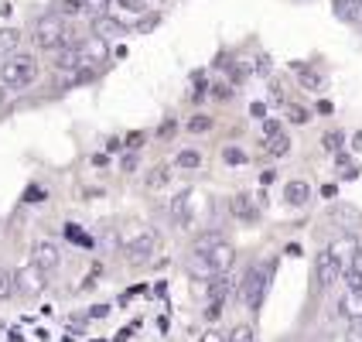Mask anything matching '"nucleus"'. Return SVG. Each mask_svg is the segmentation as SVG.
<instances>
[{
	"mask_svg": "<svg viewBox=\"0 0 362 342\" xmlns=\"http://www.w3.org/2000/svg\"><path fill=\"white\" fill-rule=\"evenodd\" d=\"M274 270H277V263L267 261V263H250V267H246V274H243L240 302L246 304L253 315H260L263 298H267V291H270V278H274Z\"/></svg>",
	"mask_w": 362,
	"mask_h": 342,
	"instance_id": "nucleus-1",
	"label": "nucleus"
},
{
	"mask_svg": "<svg viewBox=\"0 0 362 342\" xmlns=\"http://www.w3.org/2000/svg\"><path fill=\"white\" fill-rule=\"evenodd\" d=\"M123 246H127V261L134 267H144L161 250V236L154 229H144L141 222H130V229H123Z\"/></svg>",
	"mask_w": 362,
	"mask_h": 342,
	"instance_id": "nucleus-2",
	"label": "nucleus"
},
{
	"mask_svg": "<svg viewBox=\"0 0 362 342\" xmlns=\"http://www.w3.org/2000/svg\"><path fill=\"white\" fill-rule=\"evenodd\" d=\"M35 79H38V59L31 52H11L0 62V82L7 89H28Z\"/></svg>",
	"mask_w": 362,
	"mask_h": 342,
	"instance_id": "nucleus-3",
	"label": "nucleus"
},
{
	"mask_svg": "<svg viewBox=\"0 0 362 342\" xmlns=\"http://www.w3.org/2000/svg\"><path fill=\"white\" fill-rule=\"evenodd\" d=\"M31 38H35V45H38L41 52H59L62 45L72 41L69 28H65V14H59V11L41 14V18L35 21V28H31Z\"/></svg>",
	"mask_w": 362,
	"mask_h": 342,
	"instance_id": "nucleus-4",
	"label": "nucleus"
},
{
	"mask_svg": "<svg viewBox=\"0 0 362 342\" xmlns=\"http://www.w3.org/2000/svg\"><path fill=\"white\" fill-rule=\"evenodd\" d=\"M45 270H41L35 261L21 263L18 270H14V295H21V298H38L41 291H45Z\"/></svg>",
	"mask_w": 362,
	"mask_h": 342,
	"instance_id": "nucleus-5",
	"label": "nucleus"
},
{
	"mask_svg": "<svg viewBox=\"0 0 362 342\" xmlns=\"http://www.w3.org/2000/svg\"><path fill=\"white\" fill-rule=\"evenodd\" d=\"M342 274H349L345 263L339 261L332 250H322L318 261H315V281H318V291H328L332 284H339L342 281Z\"/></svg>",
	"mask_w": 362,
	"mask_h": 342,
	"instance_id": "nucleus-6",
	"label": "nucleus"
},
{
	"mask_svg": "<svg viewBox=\"0 0 362 342\" xmlns=\"http://www.w3.org/2000/svg\"><path fill=\"white\" fill-rule=\"evenodd\" d=\"M226 298H229V278H226V274H216V278L209 281V304H205V319H209V322H216L222 315Z\"/></svg>",
	"mask_w": 362,
	"mask_h": 342,
	"instance_id": "nucleus-7",
	"label": "nucleus"
},
{
	"mask_svg": "<svg viewBox=\"0 0 362 342\" xmlns=\"http://www.w3.org/2000/svg\"><path fill=\"white\" fill-rule=\"evenodd\" d=\"M31 261L38 263L45 274H52V270H59L62 263V250L55 240H38L35 246H31Z\"/></svg>",
	"mask_w": 362,
	"mask_h": 342,
	"instance_id": "nucleus-8",
	"label": "nucleus"
},
{
	"mask_svg": "<svg viewBox=\"0 0 362 342\" xmlns=\"http://www.w3.org/2000/svg\"><path fill=\"white\" fill-rule=\"evenodd\" d=\"M260 202H267V199H253V195H233L229 199V209H233V216L236 220H243V222H257L260 220Z\"/></svg>",
	"mask_w": 362,
	"mask_h": 342,
	"instance_id": "nucleus-9",
	"label": "nucleus"
},
{
	"mask_svg": "<svg viewBox=\"0 0 362 342\" xmlns=\"http://www.w3.org/2000/svg\"><path fill=\"white\" fill-rule=\"evenodd\" d=\"M205 257H209V263H212L216 274H229V267H233V261H236V250H233V243L229 240H219L212 250H205Z\"/></svg>",
	"mask_w": 362,
	"mask_h": 342,
	"instance_id": "nucleus-10",
	"label": "nucleus"
},
{
	"mask_svg": "<svg viewBox=\"0 0 362 342\" xmlns=\"http://www.w3.org/2000/svg\"><path fill=\"white\" fill-rule=\"evenodd\" d=\"M79 52H82L86 69H93V65L106 62V38H100V35H86V38H79Z\"/></svg>",
	"mask_w": 362,
	"mask_h": 342,
	"instance_id": "nucleus-11",
	"label": "nucleus"
},
{
	"mask_svg": "<svg viewBox=\"0 0 362 342\" xmlns=\"http://www.w3.org/2000/svg\"><path fill=\"white\" fill-rule=\"evenodd\" d=\"M339 315L349 319V322L362 319V287H349L345 284V295L339 298Z\"/></svg>",
	"mask_w": 362,
	"mask_h": 342,
	"instance_id": "nucleus-12",
	"label": "nucleus"
},
{
	"mask_svg": "<svg viewBox=\"0 0 362 342\" xmlns=\"http://www.w3.org/2000/svg\"><path fill=\"white\" fill-rule=\"evenodd\" d=\"M185 270H188L195 281H212V278H216V270H212L209 257H205V253H199V250H192V253L185 257Z\"/></svg>",
	"mask_w": 362,
	"mask_h": 342,
	"instance_id": "nucleus-13",
	"label": "nucleus"
},
{
	"mask_svg": "<svg viewBox=\"0 0 362 342\" xmlns=\"http://www.w3.org/2000/svg\"><path fill=\"white\" fill-rule=\"evenodd\" d=\"M332 14L345 24H359L362 18V0H332Z\"/></svg>",
	"mask_w": 362,
	"mask_h": 342,
	"instance_id": "nucleus-14",
	"label": "nucleus"
},
{
	"mask_svg": "<svg viewBox=\"0 0 362 342\" xmlns=\"http://www.w3.org/2000/svg\"><path fill=\"white\" fill-rule=\"evenodd\" d=\"M284 199H287V205H308V199H311V185L301 178H294V181H287L284 185Z\"/></svg>",
	"mask_w": 362,
	"mask_h": 342,
	"instance_id": "nucleus-15",
	"label": "nucleus"
},
{
	"mask_svg": "<svg viewBox=\"0 0 362 342\" xmlns=\"http://www.w3.org/2000/svg\"><path fill=\"white\" fill-rule=\"evenodd\" d=\"M339 261L345 263V267H352V261H356V250H359V243L352 240V236H342V240H335L332 246H328Z\"/></svg>",
	"mask_w": 362,
	"mask_h": 342,
	"instance_id": "nucleus-16",
	"label": "nucleus"
},
{
	"mask_svg": "<svg viewBox=\"0 0 362 342\" xmlns=\"http://www.w3.org/2000/svg\"><path fill=\"white\" fill-rule=\"evenodd\" d=\"M93 35H100V38H113V35H123V24L120 21H113L110 14H100V18H93Z\"/></svg>",
	"mask_w": 362,
	"mask_h": 342,
	"instance_id": "nucleus-17",
	"label": "nucleus"
},
{
	"mask_svg": "<svg viewBox=\"0 0 362 342\" xmlns=\"http://www.w3.org/2000/svg\"><path fill=\"white\" fill-rule=\"evenodd\" d=\"M263 151L270 154V158H284L287 151H291V137L287 134H274V137H263Z\"/></svg>",
	"mask_w": 362,
	"mask_h": 342,
	"instance_id": "nucleus-18",
	"label": "nucleus"
},
{
	"mask_svg": "<svg viewBox=\"0 0 362 342\" xmlns=\"http://www.w3.org/2000/svg\"><path fill=\"white\" fill-rule=\"evenodd\" d=\"M294 69H298V79H301L308 89H315V93H318V89L325 86V76H322V72H315L311 65H301V62H298Z\"/></svg>",
	"mask_w": 362,
	"mask_h": 342,
	"instance_id": "nucleus-19",
	"label": "nucleus"
},
{
	"mask_svg": "<svg viewBox=\"0 0 362 342\" xmlns=\"http://www.w3.org/2000/svg\"><path fill=\"white\" fill-rule=\"evenodd\" d=\"M18 41H21V31H14V28H4L0 31V62L7 59L11 52H18Z\"/></svg>",
	"mask_w": 362,
	"mask_h": 342,
	"instance_id": "nucleus-20",
	"label": "nucleus"
},
{
	"mask_svg": "<svg viewBox=\"0 0 362 342\" xmlns=\"http://www.w3.org/2000/svg\"><path fill=\"white\" fill-rule=\"evenodd\" d=\"M226 342H257V329L253 325H233L229 332H226Z\"/></svg>",
	"mask_w": 362,
	"mask_h": 342,
	"instance_id": "nucleus-21",
	"label": "nucleus"
},
{
	"mask_svg": "<svg viewBox=\"0 0 362 342\" xmlns=\"http://www.w3.org/2000/svg\"><path fill=\"white\" fill-rule=\"evenodd\" d=\"M168 178H171V168L168 164H158V168H151V175L144 178V185L154 192V188H161V185H168Z\"/></svg>",
	"mask_w": 362,
	"mask_h": 342,
	"instance_id": "nucleus-22",
	"label": "nucleus"
},
{
	"mask_svg": "<svg viewBox=\"0 0 362 342\" xmlns=\"http://www.w3.org/2000/svg\"><path fill=\"white\" fill-rule=\"evenodd\" d=\"M322 144H325V151H328V154H342L345 134H342V130H328V134L322 137Z\"/></svg>",
	"mask_w": 362,
	"mask_h": 342,
	"instance_id": "nucleus-23",
	"label": "nucleus"
},
{
	"mask_svg": "<svg viewBox=\"0 0 362 342\" xmlns=\"http://www.w3.org/2000/svg\"><path fill=\"white\" fill-rule=\"evenodd\" d=\"M175 164H178L181 171H195V168L202 164V154L199 151H181L178 158H175Z\"/></svg>",
	"mask_w": 362,
	"mask_h": 342,
	"instance_id": "nucleus-24",
	"label": "nucleus"
},
{
	"mask_svg": "<svg viewBox=\"0 0 362 342\" xmlns=\"http://www.w3.org/2000/svg\"><path fill=\"white\" fill-rule=\"evenodd\" d=\"M185 127H188V134H205V130H212V117H205V113H195V117L185 123Z\"/></svg>",
	"mask_w": 362,
	"mask_h": 342,
	"instance_id": "nucleus-25",
	"label": "nucleus"
},
{
	"mask_svg": "<svg viewBox=\"0 0 362 342\" xmlns=\"http://www.w3.org/2000/svg\"><path fill=\"white\" fill-rule=\"evenodd\" d=\"M11 295H14V274L0 270V302H7Z\"/></svg>",
	"mask_w": 362,
	"mask_h": 342,
	"instance_id": "nucleus-26",
	"label": "nucleus"
},
{
	"mask_svg": "<svg viewBox=\"0 0 362 342\" xmlns=\"http://www.w3.org/2000/svg\"><path fill=\"white\" fill-rule=\"evenodd\" d=\"M82 7H86L93 18H100V14H106V11H110V0H82Z\"/></svg>",
	"mask_w": 362,
	"mask_h": 342,
	"instance_id": "nucleus-27",
	"label": "nucleus"
},
{
	"mask_svg": "<svg viewBox=\"0 0 362 342\" xmlns=\"http://www.w3.org/2000/svg\"><path fill=\"white\" fill-rule=\"evenodd\" d=\"M287 120L291 123H308L311 120V113H308L304 106H294V103H291V106H287Z\"/></svg>",
	"mask_w": 362,
	"mask_h": 342,
	"instance_id": "nucleus-28",
	"label": "nucleus"
},
{
	"mask_svg": "<svg viewBox=\"0 0 362 342\" xmlns=\"http://www.w3.org/2000/svg\"><path fill=\"white\" fill-rule=\"evenodd\" d=\"M339 175H342V178H356L359 168H356V161H349L345 154H339Z\"/></svg>",
	"mask_w": 362,
	"mask_h": 342,
	"instance_id": "nucleus-29",
	"label": "nucleus"
},
{
	"mask_svg": "<svg viewBox=\"0 0 362 342\" xmlns=\"http://www.w3.org/2000/svg\"><path fill=\"white\" fill-rule=\"evenodd\" d=\"M345 342H362V319L349 322V329H345Z\"/></svg>",
	"mask_w": 362,
	"mask_h": 342,
	"instance_id": "nucleus-30",
	"label": "nucleus"
},
{
	"mask_svg": "<svg viewBox=\"0 0 362 342\" xmlns=\"http://www.w3.org/2000/svg\"><path fill=\"white\" fill-rule=\"evenodd\" d=\"M222 158H226V164H243L246 161V154H243L240 147H226V151H222Z\"/></svg>",
	"mask_w": 362,
	"mask_h": 342,
	"instance_id": "nucleus-31",
	"label": "nucleus"
},
{
	"mask_svg": "<svg viewBox=\"0 0 362 342\" xmlns=\"http://www.w3.org/2000/svg\"><path fill=\"white\" fill-rule=\"evenodd\" d=\"M65 236H69V240H76V243H82V246H89V236H82V233L76 229V226H72V222L65 226Z\"/></svg>",
	"mask_w": 362,
	"mask_h": 342,
	"instance_id": "nucleus-32",
	"label": "nucleus"
},
{
	"mask_svg": "<svg viewBox=\"0 0 362 342\" xmlns=\"http://www.w3.org/2000/svg\"><path fill=\"white\" fill-rule=\"evenodd\" d=\"M120 168H123V171H127V175H130V171H134V168H137V154H123Z\"/></svg>",
	"mask_w": 362,
	"mask_h": 342,
	"instance_id": "nucleus-33",
	"label": "nucleus"
},
{
	"mask_svg": "<svg viewBox=\"0 0 362 342\" xmlns=\"http://www.w3.org/2000/svg\"><path fill=\"white\" fill-rule=\"evenodd\" d=\"M274 134H281V123L267 120V123H263V137H274Z\"/></svg>",
	"mask_w": 362,
	"mask_h": 342,
	"instance_id": "nucleus-34",
	"label": "nucleus"
},
{
	"mask_svg": "<svg viewBox=\"0 0 362 342\" xmlns=\"http://www.w3.org/2000/svg\"><path fill=\"white\" fill-rule=\"evenodd\" d=\"M349 270L362 278V243H359V250H356V261H352V267H349Z\"/></svg>",
	"mask_w": 362,
	"mask_h": 342,
	"instance_id": "nucleus-35",
	"label": "nucleus"
},
{
	"mask_svg": "<svg viewBox=\"0 0 362 342\" xmlns=\"http://www.w3.org/2000/svg\"><path fill=\"white\" fill-rule=\"evenodd\" d=\"M123 7H134V11H144V7H147V0H123Z\"/></svg>",
	"mask_w": 362,
	"mask_h": 342,
	"instance_id": "nucleus-36",
	"label": "nucleus"
},
{
	"mask_svg": "<svg viewBox=\"0 0 362 342\" xmlns=\"http://www.w3.org/2000/svg\"><path fill=\"white\" fill-rule=\"evenodd\" d=\"M202 342H226V336H219V332H205Z\"/></svg>",
	"mask_w": 362,
	"mask_h": 342,
	"instance_id": "nucleus-37",
	"label": "nucleus"
},
{
	"mask_svg": "<svg viewBox=\"0 0 362 342\" xmlns=\"http://www.w3.org/2000/svg\"><path fill=\"white\" fill-rule=\"evenodd\" d=\"M250 110H253V117H260V120H263V113H267V106H263V103H253Z\"/></svg>",
	"mask_w": 362,
	"mask_h": 342,
	"instance_id": "nucleus-38",
	"label": "nucleus"
},
{
	"mask_svg": "<svg viewBox=\"0 0 362 342\" xmlns=\"http://www.w3.org/2000/svg\"><path fill=\"white\" fill-rule=\"evenodd\" d=\"M352 147H356V151H362V130L356 134V137H352Z\"/></svg>",
	"mask_w": 362,
	"mask_h": 342,
	"instance_id": "nucleus-39",
	"label": "nucleus"
},
{
	"mask_svg": "<svg viewBox=\"0 0 362 342\" xmlns=\"http://www.w3.org/2000/svg\"><path fill=\"white\" fill-rule=\"evenodd\" d=\"M4 89H7V86H4V82H0V106H4Z\"/></svg>",
	"mask_w": 362,
	"mask_h": 342,
	"instance_id": "nucleus-40",
	"label": "nucleus"
}]
</instances>
